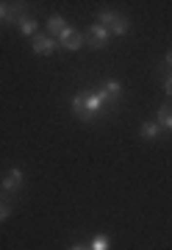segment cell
Here are the masks:
<instances>
[{"mask_svg":"<svg viewBox=\"0 0 172 250\" xmlns=\"http://www.w3.org/2000/svg\"><path fill=\"white\" fill-rule=\"evenodd\" d=\"M103 108H106V100H103V95L97 89H83V92H75L73 95V114L78 120H92Z\"/></svg>","mask_w":172,"mask_h":250,"instance_id":"1","label":"cell"},{"mask_svg":"<svg viewBox=\"0 0 172 250\" xmlns=\"http://www.w3.org/2000/svg\"><path fill=\"white\" fill-rule=\"evenodd\" d=\"M97 25L106 28L109 36H125L131 31V22H128L125 14H117V11H109V9L97 11Z\"/></svg>","mask_w":172,"mask_h":250,"instance_id":"2","label":"cell"},{"mask_svg":"<svg viewBox=\"0 0 172 250\" xmlns=\"http://www.w3.org/2000/svg\"><path fill=\"white\" fill-rule=\"evenodd\" d=\"M97 92L103 95L106 106H109V108H117V106H119V98H122V83H119V81H114V78H109V81H103V83H100Z\"/></svg>","mask_w":172,"mask_h":250,"instance_id":"3","label":"cell"},{"mask_svg":"<svg viewBox=\"0 0 172 250\" xmlns=\"http://www.w3.org/2000/svg\"><path fill=\"white\" fill-rule=\"evenodd\" d=\"M22 181H25V175H22V170H19V167H17V170H11L6 178L0 181V189H3V195H6V200H9V203H11V197L22 189Z\"/></svg>","mask_w":172,"mask_h":250,"instance_id":"4","label":"cell"},{"mask_svg":"<svg viewBox=\"0 0 172 250\" xmlns=\"http://www.w3.org/2000/svg\"><path fill=\"white\" fill-rule=\"evenodd\" d=\"M83 42H86V36L73 31V28H67V31L58 36V47H61V50H70V53H73V50H81Z\"/></svg>","mask_w":172,"mask_h":250,"instance_id":"5","label":"cell"},{"mask_svg":"<svg viewBox=\"0 0 172 250\" xmlns=\"http://www.w3.org/2000/svg\"><path fill=\"white\" fill-rule=\"evenodd\" d=\"M111 36H109V31L103 25H92V28H86V42H89V47L92 50H100V47L109 42Z\"/></svg>","mask_w":172,"mask_h":250,"instance_id":"6","label":"cell"},{"mask_svg":"<svg viewBox=\"0 0 172 250\" xmlns=\"http://www.w3.org/2000/svg\"><path fill=\"white\" fill-rule=\"evenodd\" d=\"M56 50H58V42L53 36H42V34L34 36V53L37 56H53Z\"/></svg>","mask_w":172,"mask_h":250,"instance_id":"7","label":"cell"},{"mask_svg":"<svg viewBox=\"0 0 172 250\" xmlns=\"http://www.w3.org/2000/svg\"><path fill=\"white\" fill-rule=\"evenodd\" d=\"M155 123H158V128H164V131H172V106L170 103L158 106V111H155Z\"/></svg>","mask_w":172,"mask_h":250,"instance_id":"8","label":"cell"},{"mask_svg":"<svg viewBox=\"0 0 172 250\" xmlns=\"http://www.w3.org/2000/svg\"><path fill=\"white\" fill-rule=\"evenodd\" d=\"M67 28H70V25H67V22H64L61 17H56V14H53L50 20H47V31H50V36H61L64 31H67Z\"/></svg>","mask_w":172,"mask_h":250,"instance_id":"9","label":"cell"},{"mask_svg":"<svg viewBox=\"0 0 172 250\" xmlns=\"http://www.w3.org/2000/svg\"><path fill=\"white\" fill-rule=\"evenodd\" d=\"M155 72H158V78H161V83H164V92L172 98V70L161 64V67H155Z\"/></svg>","mask_w":172,"mask_h":250,"instance_id":"10","label":"cell"},{"mask_svg":"<svg viewBox=\"0 0 172 250\" xmlns=\"http://www.w3.org/2000/svg\"><path fill=\"white\" fill-rule=\"evenodd\" d=\"M17 28H19V34L37 36V20H34V17H22V20L17 22Z\"/></svg>","mask_w":172,"mask_h":250,"instance_id":"11","label":"cell"},{"mask_svg":"<svg viewBox=\"0 0 172 250\" xmlns=\"http://www.w3.org/2000/svg\"><path fill=\"white\" fill-rule=\"evenodd\" d=\"M158 134H161L158 123H145V125H142V136H145V139H150V142H153V139H158Z\"/></svg>","mask_w":172,"mask_h":250,"instance_id":"12","label":"cell"},{"mask_svg":"<svg viewBox=\"0 0 172 250\" xmlns=\"http://www.w3.org/2000/svg\"><path fill=\"white\" fill-rule=\"evenodd\" d=\"M89 250H111V239H109V236H103V233H100V236H95V239H92Z\"/></svg>","mask_w":172,"mask_h":250,"instance_id":"13","label":"cell"},{"mask_svg":"<svg viewBox=\"0 0 172 250\" xmlns=\"http://www.w3.org/2000/svg\"><path fill=\"white\" fill-rule=\"evenodd\" d=\"M9 214H11V203L9 200H0V223L9 220Z\"/></svg>","mask_w":172,"mask_h":250,"instance_id":"14","label":"cell"},{"mask_svg":"<svg viewBox=\"0 0 172 250\" xmlns=\"http://www.w3.org/2000/svg\"><path fill=\"white\" fill-rule=\"evenodd\" d=\"M0 22H9V3H0Z\"/></svg>","mask_w":172,"mask_h":250,"instance_id":"15","label":"cell"},{"mask_svg":"<svg viewBox=\"0 0 172 250\" xmlns=\"http://www.w3.org/2000/svg\"><path fill=\"white\" fill-rule=\"evenodd\" d=\"M164 67H170L172 70V50H167V56H164Z\"/></svg>","mask_w":172,"mask_h":250,"instance_id":"16","label":"cell"},{"mask_svg":"<svg viewBox=\"0 0 172 250\" xmlns=\"http://www.w3.org/2000/svg\"><path fill=\"white\" fill-rule=\"evenodd\" d=\"M70 250H89V248H86V245H73Z\"/></svg>","mask_w":172,"mask_h":250,"instance_id":"17","label":"cell"}]
</instances>
